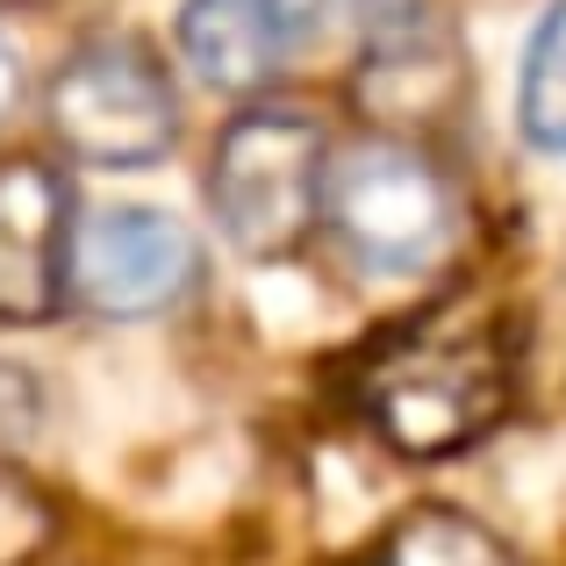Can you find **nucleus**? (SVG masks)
<instances>
[{
  "label": "nucleus",
  "instance_id": "nucleus-1",
  "mask_svg": "<svg viewBox=\"0 0 566 566\" xmlns=\"http://www.w3.org/2000/svg\"><path fill=\"white\" fill-rule=\"evenodd\" d=\"M510 409V345L488 316H430L359 366V416L395 459H452Z\"/></svg>",
  "mask_w": 566,
  "mask_h": 566
},
{
  "label": "nucleus",
  "instance_id": "nucleus-2",
  "mask_svg": "<svg viewBox=\"0 0 566 566\" xmlns=\"http://www.w3.org/2000/svg\"><path fill=\"white\" fill-rule=\"evenodd\" d=\"M323 216H331L337 244L366 265V273L409 280L452 251L459 201L444 172L430 166L423 144L409 137H359L331 158L323 180Z\"/></svg>",
  "mask_w": 566,
  "mask_h": 566
},
{
  "label": "nucleus",
  "instance_id": "nucleus-3",
  "mask_svg": "<svg viewBox=\"0 0 566 566\" xmlns=\"http://www.w3.org/2000/svg\"><path fill=\"white\" fill-rule=\"evenodd\" d=\"M323 180H331V144H323L316 115L251 108L222 129L216 166H208V201L237 251L280 259L323 216Z\"/></svg>",
  "mask_w": 566,
  "mask_h": 566
},
{
  "label": "nucleus",
  "instance_id": "nucleus-4",
  "mask_svg": "<svg viewBox=\"0 0 566 566\" xmlns=\"http://www.w3.org/2000/svg\"><path fill=\"white\" fill-rule=\"evenodd\" d=\"M51 129L86 166H151L180 137V94L137 36H94L57 65Z\"/></svg>",
  "mask_w": 566,
  "mask_h": 566
},
{
  "label": "nucleus",
  "instance_id": "nucleus-5",
  "mask_svg": "<svg viewBox=\"0 0 566 566\" xmlns=\"http://www.w3.org/2000/svg\"><path fill=\"white\" fill-rule=\"evenodd\" d=\"M473 101L467 36L430 0H395L366 22L359 65H352V108L374 123V137H423L444 129Z\"/></svg>",
  "mask_w": 566,
  "mask_h": 566
},
{
  "label": "nucleus",
  "instance_id": "nucleus-6",
  "mask_svg": "<svg viewBox=\"0 0 566 566\" xmlns=\"http://www.w3.org/2000/svg\"><path fill=\"white\" fill-rule=\"evenodd\" d=\"M201 280V244L180 216L115 201L72 237V294L101 316H158Z\"/></svg>",
  "mask_w": 566,
  "mask_h": 566
},
{
  "label": "nucleus",
  "instance_id": "nucleus-7",
  "mask_svg": "<svg viewBox=\"0 0 566 566\" xmlns=\"http://www.w3.org/2000/svg\"><path fill=\"white\" fill-rule=\"evenodd\" d=\"M72 193L43 158H0V323H43L72 280Z\"/></svg>",
  "mask_w": 566,
  "mask_h": 566
},
{
  "label": "nucleus",
  "instance_id": "nucleus-8",
  "mask_svg": "<svg viewBox=\"0 0 566 566\" xmlns=\"http://www.w3.org/2000/svg\"><path fill=\"white\" fill-rule=\"evenodd\" d=\"M180 57L193 65V80L216 94H251L280 72L294 29L280 14V0H180Z\"/></svg>",
  "mask_w": 566,
  "mask_h": 566
},
{
  "label": "nucleus",
  "instance_id": "nucleus-9",
  "mask_svg": "<svg viewBox=\"0 0 566 566\" xmlns=\"http://www.w3.org/2000/svg\"><path fill=\"white\" fill-rule=\"evenodd\" d=\"M374 566H516L510 545L488 524H473L467 510H409L380 538Z\"/></svg>",
  "mask_w": 566,
  "mask_h": 566
},
{
  "label": "nucleus",
  "instance_id": "nucleus-10",
  "mask_svg": "<svg viewBox=\"0 0 566 566\" xmlns=\"http://www.w3.org/2000/svg\"><path fill=\"white\" fill-rule=\"evenodd\" d=\"M516 129L538 151H566V0L538 14L524 43V80H516Z\"/></svg>",
  "mask_w": 566,
  "mask_h": 566
},
{
  "label": "nucleus",
  "instance_id": "nucleus-11",
  "mask_svg": "<svg viewBox=\"0 0 566 566\" xmlns=\"http://www.w3.org/2000/svg\"><path fill=\"white\" fill-rule=\"evenodd\" d=\"M57 538V510L22 467H0V566H36Z\"/></svg>",
  "mask_w": 566,
  "mask_h": 566
},
{
  "label": "nucleus",
  "instance_id": "nucleus-12",
  "mask_svg": "<svg viewBox=\"0 0 566 566\" xmlns=\"http://www.w3.org/2000/svg\"><path fill=\"white\" fill-rule=\"evenodd\" d=\"M359 8H366V0H280V14H287L294 43L316 36V29H331V22H345V14H359Z\"/></svg>",
  "mask_w": 566,
  "mask_h": 566
},
{
  "label": "nucleus",
  "instance_id": "nucleus-13",
  "mask_svg": "<svg viewBox=\"0 0 566 566\" xmlns=\"http://www.w3.org/2000/svg\"><path fill=\"white\" fill-rule=\"evenodd\" d=\"M22 101V51H14V36L0 29V115Z\"/></svg>",
  "mask_w": 566,
  "mask_h": 566
}]
</instances>
